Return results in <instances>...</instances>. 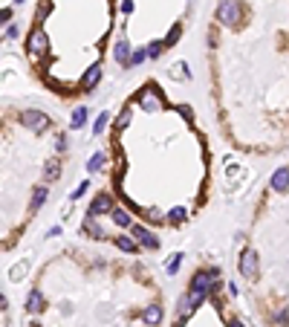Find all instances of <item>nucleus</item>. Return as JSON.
Returning <instances> with one entry per match:
<instances>
[{
    "instance_id": "cd10ccee",
    "label": "nucleus",
    "mask_w": 289,
    "mask_h": 327,
    "mask_svg": "<svg viewBox=\"0 0 289 327\" xmlns=\"http://www.w3.org/2000/svg\"><path fill=\"white\" fill-rule=\"evenodd\" d=\"M168 220H171V223H182V220H185V209H171Z\"/></svg>"
},
{
    "instance_id": "2eb2a0df",
    "label": "nucleus",
    "mask_w": 289,
    "mask_h": 327,
    "mask_svg": "<svg viewBox=\"0 0 289 327\" xmlns=\"http://www.w3.org/2000/svg\"><path fill=\"white\" fill-rule=\"evenodd\" d=\"M26 310H29V313H41V310H44V295H41V290H32V293H29Z\"/></svg>"
},
{
    "instance_id": "423d86ee",
    "label": "nucleus",
    "mask_w": 289,
    "mask_h": 327,
    "mask_svg": "<svg viewBox=\"0 0 289 327\" xmlns=\"http://www.w3.org/2000/svg\"><path fill=\"white\" fill-rule=\"evenodd\" d=\"M237 269L243 278H257V252H243L237 261Z\"/></svg>"
},
{
    "instance_id": "f3484780",
    "label": "nucleus",
    "mask_w": 289,
    "mask_h": 327,
    "mask_svg": "<svg viewBox=\"0 0 289 327\" xmlns=\"http://www.w3.org/2000/svg\"><path fill=\"white\" fill-rule=\"evenodd\" d=\"M26 272H29V261H18L12 269H9V278H12V281H23Z\"/></svg>"
},
{
    "instance_id": "9d476101",
    "label": "nucleus",
    "mask_w": 289,
    "mask_h": 327,
    "mask_svg": "<svg viewBox=\"0 0 289 327\" xmlns=\"http://www.w3.org/2000/svg\"><path fill=\"white\" fill-rule=\"evenodd\" d=\"M275 191H287L289 188V168H278L275 174H272V183H269Z\"/></svg>"
},
{
    "instance_id": "a211bd4d",
    "label": "nucleus",
    "mask_w": 289,
    "mask_h": 327,
    "mask_svg": "<svg viewBox=\"0 0 289 327\" xmlns=\"http://www.w3.org/2000/svg\"><path fill=\"white\" fill-rule=\"evenodd\" d=\"M171 78H177V81H188V64H185V61H177V64L171 67Z\"/></svg>"
},
{
    "instance_id": "393cba45",
    "label": "nucleus",
    "mask_w": 289,
    "mask_h": 327,
    "mask_svg": "<svg viewBox=\"0 0 289 327\" xmlns=\"http://www.w3.org/2000/svg\"><path fill=\"white\" fill-rule=\"evenodd\" d=\"M61 177V163H49L46 165V180L52 183V180H58Z\"/></svg>"
},
{
    "instance_id": "39448f33",
    "label": "nucleus",
    "mask_w": 289,
    "mask_h": 327,
    "mask_svg": "<svg viewBox=\"0 0 289 327\" xmlns=\"http://www.w3.org/2000/svg\"><path fill=\"white\" fill-rule=\"evenodd\" d=\"M101 72H104V70H101V64H93L87 72H84V75H81L78 87H81L84 93H93V90H96V84L101 81Z\"/></svg>"
},
{
    "instance_id": "c9c22d12",
    "label": "nucleus",
    "mask_w": 289,
    "mask_h": 327,
    "mask_svg": "<svg viewBox=\"0 0 289 327\" xmlns=\"http://www.w3.org/2000/svg\"><path fill=\"white\" fill-rule=\"evenodd\" d=\"M55 234H61V226H52V229L46 232V237H55Z\"/></svg>"
},
{
    "instance_id": "6e6552de",
    "label": "nucleus",
    "mask_w": 289,
    "mask_h": 327,
    "mask_svg": "<svg viewBox=\"0 0 289 327\" xmlns=\"http://www.w3.org/2000/svg\"><path fill=\"white\" fill-rule=\"evenodd\" d=\"M133 237H136L142 246H148V249H156V246H159V237H156L154 232H148L145 226H133Z\"/></svg>"
},
{
    "instance_id": "4be33fe9",
    "label": "nucleus",
    "mask_w": 289,
    "mask_h": 327,
    "mask_svg": "<svg viewBox=\"0 0 289 327\" xmlns=\"http://www.w3.org/2000/svg\"><path fill=\"white\" fill-rule=\"evenodd\" d=\"M145 52H148V55H151V58H159L162 52H165V41H151V44H148V49H145Z\"/></svg>"
},
{
    "instance_id": "a878e982",
    "label": "nucleus",
    "mask_w": 289,
    "mask_h": 327,
    "mask_svg": "<svg viewBox=\"0 0 289 327\" xmlns=\"http://www.w3.org/2000/svg\"><path fill=\"white\" fill-rule=\"evenodd\" d=\"M182 266V255H174L171 261L165 263V269H168V275H177V269Z\"/></svg>"
},
{
    "instance_id": "4468645a",
    "label": "nucleus",
    "mask_w": 289,
    "mask_h": 327,
    "mask_svg": "<svg viewBox=\"0 0 289 327\" xmlns=\"http://www.w3.org/2000/svg\"><path fill=\"white\" fill-rule=\"evenodd\" d=\"M142 319H145V325L156 327L162 322V307H159V304H151V307L145 310V316H142Z\"/></svg>"
},
{
    "instance_id": "bb28decb",
    "label": "nucleus",
    "mask_w": 289,
    "mask_h": 327,
    "mask_svg": "<svg viewBox=\"0 0 289 327\" xmlns=\"http://www.w3.org/2000/svg\"><path fill=\"white\" fill-rule=\"evenodd\" d=\"M44 200H46V188H44V186H41V188H38V191H35V197H32V209H35V211H38V209H41V206H44Z\"/></svg>"
},
{
    "instance_id": "0eeeda50",
    "label": "nucleus",
    "mask_w": 289,
    "mask_h": 327,
    "mask_svg": "<svg viewBox=\"0 0 289 327\" xmlns=\"http://www.w3.org/2000/svg\"><path fill=\"white\" fill-rule=\"evenodd\" d=\"M116 206H113V197L110 194H98L93 203H90V209H87V214H93V217H101V214H110Z\"/></svg>"
},
{
    "instance_id": "7ed1b4c3",
    "label": "nucleus",
    "mask_w": 289,
    "mask_h": 327,
    "mask_svg": "<svg viewBox=\"0 0 289 327\" xmlns=\"http://www.w3.org/2000/svg\"><path fill=\"white\" fill-rule=\"evenodd\" d=\"M139 101H142V107H145V110H162V107H165V98H162V93H159V87H156V84L145 87V90L139 93Z\"/></svg>"
},
{
    "instance_id": "f8f14e48",
    "label": "nucleus",
    "mask_w": 289,
    "mask_h": 327,
    "mask_svg": "<svg viewBox=\"0 0 289 327\" xmlns=\"http://www.w3.org/2000/svg\"><path fill=\"white\" fill-rule=\"evenodd\" d=\"M81 226H84V229L90 232V237H96V240H101V237H107V234H104V229H101V226L96 223V217H93V214H87V217L81 220Z\"/></svg>"
},
{
    "instance_id": "6ab92c4d",
    "label": "nucleus",
    "mask_w": 289,
    "mask_h": 327,
    "mask_svg": "<svg viewBox=\"0 0 289 327\" xmlns=\"http://www.w3.org/2000/svg\"><path fill=\"white\" fill-rule=\"evenodd\" d=\"M130 116H133V110L125 104V107H122V113H119V119H116V131H125V128H128V125H130Z\"/></svg>"
},
{
    "instance_id": "20e7f679",
    "label": "nucleus",
    "mask_w": 289,
    "mask_h": 327,
    "mask_svg": "<svg viewBox=\"0 0 289 327\" xmlns=\"http://www.w3.org/2000/svg\"><path fill=\"white\" fill-rule=\"evenodd\" d=\"M21 122L26 125V128H32L35 133H44L49 128V116L46 113H41V110H29V113H23L21 116Z\"/></svg>"
},
{
    "instance_id": "5701e85b",
    "label": "nucleus",
    "mask_w": 289,
    "mask_h": 327,
    "mask_svg": "<svg viewBox=\"0 0 289 327\" xmlns=\"http://www.w3.org/2000/svg\"><path fill=\"white\" fill-rule=\"evenodd\" d=\"M104 163H107V157H104V154H93V157H90V163H87V171H90V174H96Z\"/></svg>"
},
{
    "instance_id": "dca6fc26",
    "label": "nucleus",
    "mask_w": 289,
    "mask_h": 327,
    "mask_svg": "<svg viewBox=\"0 0 289 327\" xmlns=\"http://www.w3.org/2000/svg\"><path fill=\"white\" fill-rule=\"evenodd\" d=\"M116 246L122 249V252H128V255H136L139 252V246H136V240L128 237V234H122V237H116Z\"/></svg>"
},
{
    "instance_id": "412c9836",
    "label": "nucleus",
    "mask_w": 289,
    "mask_h": 327,
    "mask_svg": "<svg viewBox=\"0 0 289 327\" xmlns=\"http://www.w3.org/2000/svg\"><path fill=\"white\" fill-rule=\"evenodd\" d=\"M179 35H182V26H179V23H174V26H171V32L165 35V47H174V44L179 41Z\"/></svg>"
},
{
    "instance_id": "c85d7f7f",
    "label": "nucleus",
    "mask_w": 289,
    "mask_h": 327,
    "mask_svg": "<svg viewBox=\"0 0 289 327\" xmlns=\"http://www.w3.org/2000/svg\"><path fill=\"white\" fill-rule=\"evenodd\" d=\"M87 191H90V180H84V183H81V186L72 191V200H81V197L87 194Z\"/></svg>"
},
{
    "instance_id": "9b49d317",
    "label": "nucleus",
    "mask_w": 289,
    "mask_h": 327,
    "mask_svg": "<svg viewBox=\"0 0 289 327\" xmlns=\"http://www.w3.org/2000/svg\"><path fill=\"white\" fill-rule=\"evenodd\" d=\"M87 119H90L87 107H75V110H72V119H69V128H72V131H81V128L87 125Z\"/></svg>"
},
{
    "instance_id": "72a5a7b5",
    "label": "nucleus",
    "mask_w": 289,
    "mask_h": 327,
    "mask_svg": "<svg viewBox=\"0 0 289 327\" xmlns=\"http://www.w3.org/2000/svg\"><path fill=\"white\" fill-rule=\"evenodd\" d=\"M122 12H125V15L133 12V0H122Z\"/></svg>"
},
{
    "instance_id": "aec40b11",
    "label": "nucleus",
    "mask_w": 289,
    "mask_h": 327,
    "mask_svg": "<svg viewBox=\"0 0 289 327\" xmlns=\"http://www.w3.org/2000/svg\"><path fill=\"white\" fill-rule=\"evenodd\" d=\"M107 125H110V113H107V110H101V116H98V119H96V125H93V133H96V136H101Z\"/></svg>"
},
{
    "instance_id": "4c0bfd02",
    "label": "nucleus",
    "mask_w": 289,
    "mask_h": 327,
    "mask_svg": "<svg viewBox=\"0 0 289 327\" xmlns=\"http://www.w3.org/2000/svg\"><path fill=\"white\" fill-rule=\"evenodd\" d=\"M3 327H6V325H3Z\"/></svg>"
},
{
    "instance_id": "b1692460",
    "label": "nucleus",
    "mask_w": 289,
    "mask_h": 327,
    "mask_svg": "<svg viewBox=\"0 0 289 327\" xmlns=\"http://www.w3.org/2000/svg\"><path fill=\"white\" fill-rule=\"evenodd\" d=\"M49 12H52V0H44V3L38 6V18H35V23H44Z\"/></svg>"
},
{
    "instance_id": "f704fd0d",
    "label": "nucleus",
    "mask_w": 289,
    "mask_h": 327,
    "mask_svg": "<svg viewBox=\"0 0 289 327\" xmlns=\"http://www.w3.org/2000/svg\"><path fill=\"white\" fill-rule=\"evenodd\" d=\"M55 148H58V151H67V136H58V139H55Z\"/></svg>"
},
{
    "instance_id": "e433bc0d",
    "label": "nucleus",
    "mask_w": 289,
    "mask_h": 327,
    "mask_svg": "<svg viewBox=\"0 0 289 327\" xmlns=\"http://www.w3.org/2000/svg\"><path fill=\"white\" fill-rule=\"evenodd\" d=\"M15 3H23V0H15Z\"/></svg>"
},
{
    "instance_id": "473e14b6",
    "label": "nucleus",
    "mask_w": 289,
    "mask_h": 327,
    "mask_svg": "<svg viewBox=\"0 0 289 327\" xmlns=\"http://www.w3.org/2000/svg\"><path fill=\"white\" fill-rule=\"evenodd\" d=\"M18 32H21L18 26H6V29H3V35H6V38H18Z\"/></svg>"
},
{
    "instance_id": "2f4dec72",
    "label": "nucleus",
    "mask_w": 289,
    "mask_h": 327,
    "mask_svg": "<svg viewBox=\"0 0 289 327\" xmlns=\"http://www.w3.org/2000/svg\"><path fill=\"white\" fill-rule=\"evenodd\" d=\"M145 55H148V52H133V58H130V67L142 64V61H145Z\"/></svg>"
},
{
    "instance_id": "1a4fd4ad",
    "label": "nucleus",
    "mask_w": 289,
    "mask_h": 327,
    "mask_svg": "<svg viewBox=\"0 0 289 327\" xmlns=\"http://www.w3.org/2000/svg\"><path fill=\"white\" fill-rule=\"evenodd\" d=\"M113 55H116V61L122 67H130V58H133V49H130L128 41H119L116 44V49H113Z\"/></svg>"
},
{
    "instance_id": "f03ea898",
    "label": "nucleus",
    "mask_w": 289,
    "mask_h": 327,
    "mask_svg": "<svg viewBox=\"0 0 289 327\" xmlns=\"http://www.w3.org/2000/svg\"><path fill=\"white\" fill-rule=\"evenodd\" d=\"M46 49H49L46 32H44L41 26H35L32 32H29V58H32V61H41V58L46 55Z\"/></svg>"
},
{
    "instance_id": "f257e3e1",
    "label": "nucleus",
    "mask_w": 289,
    "mask_h": 327,
    "mask_svg": "<svg viewBox=\"0 0 289 327\" xmlns=\"http://www.w3.org/2000/svg\"><path fill=\"white\" fill-rule=\"evenodd\" d=\"M240 15H243L240 0H223V3L217 6V21L225 23V26H237V23H240Z\"/></svg>"
},
{
    "instance_id": "ddd939ff",
    "label": "nucleus",
    "mask_w": 289,
    "mask_h": 327,
    "mask_svg": "<svg viewBox=\"0 0 289 327\" xmlns=\"http://www.w3.org/2000/svg\"><path fill=\"white\" fill-rule=\"evenodd\" d=\"M110 217H113V223H116V226H122V229H128L130 223H133V217H130L128 209H113V211H110Z\"/></svg>"
},
{
    "instance_id": "c756f323",
    "label": "nucleus",
    "mask_w": 289,
    "mask_h": 327,
    "mask_svg": "<svg viewBox=\"0 0 289 327\" xmlns=\"http://www.w3.org/2000/svg\"><path fill=\"white\" fill-rule=\"evenodd\" d=\"M177 110H179V113L185 116V122H191V119H194V110H191V107H188V104H179Z\"/></svg>"
},
{
    "instance_id": "7c9ffc66",
    "label": "nucleus",
    "mask_w": 289,
    "mask_h": 327,
    "mask_svg": "<svg viewBox=\"0 0 289 327\" xmlns=\"http://www.w3.org/2000/svg\"><path fill=\"white\" fill-rule=\"evenodd\" d=\"M287 322H289V310H281V313L275 316V325H281V327H284Z\"/></svg>"
}]
</instances>
